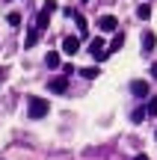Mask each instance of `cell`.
<instances>
[{
	"instance_id": "1",
	"label": "cell",
	"mask_w": 157,
	"mask_h": 160,
	"mask_svg": "<svg viewBox=\"0 0 157 160\" xmlns=\"http://www.w3.org/2000/svg\"><path fill=\"white\" fill-rule=\"evenodd\" d=\"M30 107H27V116L30 119H45L47 113H51V104L45 101V98H30Z\"/></svg>"
},
{
	"instance_id": "2",
	"label": "cell",
	"mask_w": 157,
	"mask_h": 160,
	"mask_svg": "<svg viewBox=\"0 0 157 160\" xmlns=\"http://www.w3.org/2000/svg\"><path fill=\"white\" fill-rule=\"evenodd\" d=\"M98 30H104V33L119 30V18H116V15H101V18H98Z\"/></svg>"
},
{
	"instance_id": "3",
	"label": "cell",
	"mask_w": 157,
	"mask_h": 160,
	"mask_svg": "<svg viewBox=\"0 0 157 160\" xmlns=\"http://www.w3.org/2000/svg\"><path fill=\"white\" fill-rule=\"evenodd\" d=\"M47 89H51L53 95H65V92H68V80L53 77V80H47Z\"/></svg>"
},
{
	"instance_id": "4",
	"label": "cell",
	"mask_w": 157,
	"mask_h": 160,
	"mask_svg": "<svg viewBox=\"0 0 157 160\" xmlns=\"http://www.w3.org/2000/svg\"><path fill=\"white\" fill-rule=\"evenodd\" d=\"M62 51L68 53V57H74V53L80 51V39H77V36H65L62 39Z\"/></svg>"
},
{
	"instance_id": "5",
	"label": "cell",
	"mask_w": 157,
	"mask_h": 160,
	"mask_svg": "<svg viewBox=\"0 0 157 160\" xmlns=\"http://www.w3.org/2000/svg\"><path fill=\"white\" fill-rule=\"evenodd\" d=\"M130 92H134L136 98H145L148 95V80H134V83H130Z\"/></svg>"
},
{
	"instance_id": "6",
	"label": "cell",
	"mask_w": 157,
	"mask_h": 160,
	"mask_svg": "<svg viewBox=\"0 0 157 160\" xmlns=\"http://www.w3.org/2000/svg\"><path fill=\"white\" fill-rule=\"evenodd\" d=\"M157 45V36L154 33H142V51H154Z\"/></svg>"
},
{
	"instance_id": "7",
	"label": "cell",
	"mask_w": 157,
	"mask_h": 160,
	"mask_svg": "<svg viewBox=\"0 0 157 160\" xmlns=\"http://www.w3.org/2000/svg\"><path fill=\"white\" fill-rule=\"evenodd\" d=\"M122 45H125V33H119L116 39L110 42V48H107V53H116V51H119V48H122Z\"/></svg>"
},
{
	"instance_id": "8",
	"label": "cell",
	"mask_w": 157,
	"mask_h": 160,
	"mask_svg": "<svg viewBox=\"0 0 157 160\" xmlns=\"http://www.w3.org/2000/svg\"><path fill=\"white\" fill-rule=\"evenodd\" d=\"M136 18H140V21H148V18H151V6H148V3H142L140 9H136Z\"/></svg>"
},
{
	"instance_id": "9",
	"label": "cell",
	"mask_w": 157,
	"mask_h": 160,
	"mask_svg": "<svg viewBox=\"0 0 157 160\" xmlns=\"http://www.w3.org/2000/svg\"><path fill=\"white\" fill-rule=\"evenodd\" d=\"M45 62H47V68H59V53H56V51H51Z\"/></svg>"
},
{
	"instance_id": "10",
	"label": "cell",
	"mask_w": 157,
	"mask_h": 160,
	"mask_svg": "<svg viewBox=\"0 0 157 160\" xmlns=\"http://www.w3.org/2000/svg\"><path fill=\"white\" fill-rule=\"evenodd\" d=\"M36 42H39V30H33V33H30L27 39H24V48H33Z\"/></svg>"
},
{
	"instance_id": "11",
	"label": "cell",
	"mask_w": 157,
	"mask_h": 160,
	"mask_svg": "<svg viewBox=\"0 0 157 160\" xmlns=\"http://www.w3.org/2000/svg\"><path fill=\"white\" fill-rule=\"evenodd\" d=\"M74 24H77V30L86 36V18H83V15H74Z\"/></svg>"
},
{
	"instance_id": "12",
	"label": "cell",
	"mask_w": 157,
	"mask_h": 160,
	"mask_svg": "<svg viewBox=\"0 0 157 160\" xmlns=\"http://www.w3.org/2000/svg\"><path fill=\"white\" fill-rule=\"evenodd\" d=\"M145 116H148V110H134V113H130V119H134V122H142V119H145Z\"/></svg>"
},
{
	"instance_id": "13",
	"label": "cell",
	"mask_w": 157,
	"mask_h": 160,
	"mask_svg": "<svg viewBox=\"0 0 157 160\" xmlns=\"http://www.w3.org/2000/svg\"><path fill=\"white\" fill-rule=\"evenodd\" d=\"M145 110H148V116H157V95H154L151 101L145 104Z\"/></svg>"
},
{
	"instance_id": "14",
	"label": "cell",
	"mask_w": 157,
	"mask_h": 160,
	"mask_svg": "<svg viewBox=\"0 0 157 160\" xmlns=\"http://www.w3.org/2000/svg\"><path fill=\"white\" fill-rule=\"evenodd\" d=\"M53 9H56V0H45V6H42V12H47V15H53Z\"/></svg>"
},
{
	"instance_id": "15",
	"label": "cell",
	"mask_w": 157,
	"mask_h": 160,
	"mask_svg": "<svg viewBox=\"0 0 157 160\" xmlns=\"http://www.w3.org/2000/svg\"><path fill=\"white\" fill-rule=\"evenodd\" d=\"M6 21H9L12 27H18V24H21V15H18V12H9V15H6Z\"/></svg>"
},
{
	"instance_id": "16",
	"label": "cell",
	"mask_w": 157,
	"mask_h": 160,
	"mask_svg": "<svg viewBox=\"0 0 157 160\" xmlns=\"http://www.w3.org/2000/svg\"><path fill=\"white\" fill-rule=\"evenodd\" d=\"M80 74H83V77H89V80H92V77H98V68H83V71H80Z\"/></svg>"
},
{
	"instance_id": "17",
	"label": "cell",
	"mask_w": 157,
	"mask_h": 160,
	"mask_svg": "<svg viewBox=\"0 0 157 160\" xmlns=\"http://www.w3.org/2000/svg\"><path fill=\"white\" fill-rule=\"evenodd\" d=\"M151 77H154V80H157V62H154V65H151Z\"/></svg>"
},
{
	"instance_id": "18",
	"label": "cell",
	"mask_w": 157,
	"mask_h": 160,
	"mask_svg": "<svg viewBox=\"0 0 157 160\" xmlns=\"http://www.w3.org/2000/svg\"><path fill=\"white\" fill-rule=\"evenodd\" d=\"M136 160H148V157H145V154H136Z\"/></svg>"
},
{
	"instance_id": "19",
	"label": "cell",
	"mask_w": 157,
	"mask_h": 160,
	"mask_svg": "<svg viewBox=\"0 0 157 160\" xmlns=\"http://www.w3.org/2000/svg\"><path fill=\"white\" fill-rule=\"evenodd\" d=\"M0 86H3V71H0Z\"/></svg>"
},
{
	"instance_id": "20",
	"label": "cell",
	"mask_w": 157,
	"mask_h": 160,
	"mask_svg": "<svg viewBox=\"0 0 157 160\" xmlns=\"http://www.w3.org/2000/svg\"><path fill=\"white\" fill-rule=\"evenodd\" d=\"M83 3H89V0H83Z\"/></svg>"
}]
</instances>
